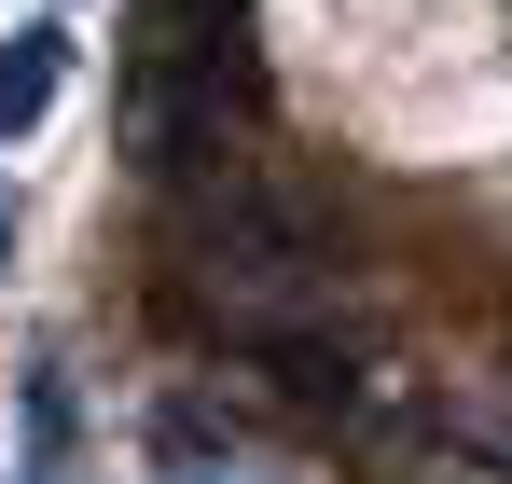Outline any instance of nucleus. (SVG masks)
Masks as SVG:
<instances>
[{
    "instance_id": "f257e3e1",
    "label": "nucleus",
    "mask_w": 512,
    "mask_h": 484,
    "mask_svg": "<svg viewBox=\"0 0 512 484\" xmlns=\"http://www.w3.org/2000/svg\"><path fill=\"white\" fill-rule=\"evenodd\" d=\"M84 471V388L70 360H28L14 374V484H70Z\"/></svg>"
},
{
    "instance_id": "f03ea898",
    "label": "nucleus",
    "mask_w": 512,
    "mask_h": 484,
    "mask_svg": "<svg viewBox=\"0 0 512 484\" xmlns=\"http://www.w3.org/2000/svg\"><path fill=\"white\" fill-rule=\"evenodd\" d=\"M56 97H70V28H56V14L0 28V153H14V139H28Z\"/></svg>"
},
{
    "instance_id": "7ed1b4c3",
    "label": "nucleus",
    "mask_w": 512,
    "mask_h": 484,
    "mask_svg": "<svg viewBox=\"0 0 512 484\" xmlns=\"http://www.w3.org/2000/svg\"><path fill=\"white\" fill-rule=\"evenodd\" d=\"M250 42V0H125V56H208Z\"/></svg>"
},
{
    "instance_id": "20e7f679",
    "label": "nucleus",
    "mask_w": 512,
    "mask_h": 484,
    "mask_svg": "<svg viewBox=\"0 0 512 484\" xmlns=\"http://www.w3.org/2000/svg\"><path fill=\"white\" fill-rule=\"evenodd\" d=\"M194 484H236V471H194Z\"/></svg>"
},
{
    "instance_id": "39448f33",
    "label": "nucleus",
    "mask_w": 512,
    "mask_h": 484,
    "mask_svg": "<svg viewBox=\"0 0 512 484\" xmlns=\"http://www.w3.org/2000/svg\"><path fill=\"white\" fill-rule=\"evenodd\" d=\"M0 249H14V222H0Z\"/></svg>"
}]
</instances>
